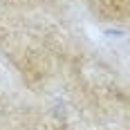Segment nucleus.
Listing matches in <instances>:
<instances>
[]
</instances>
